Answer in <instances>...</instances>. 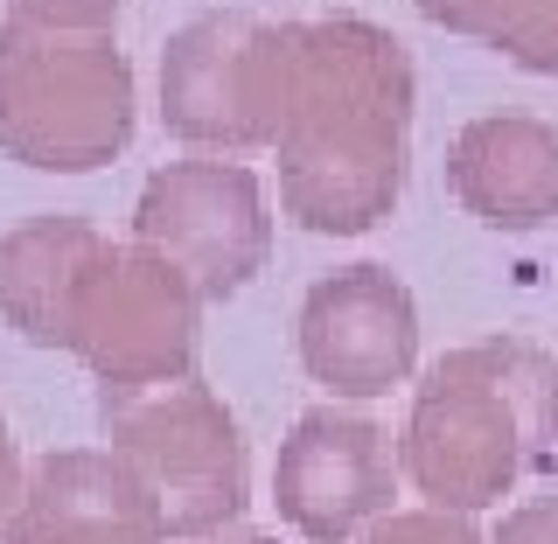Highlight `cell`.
<instances>
[{"label": "cell", "mask_w": 558, "mask_h": 544, "mask_svg": "<svg viewBox=\"0 0 558 544\" xmlns=\"http://www.w3.org/2000/svg\"><path fill=\"white\" fill-rule=\"evenodd\" d=\"M203 293L147 244H105L84 217H28L0 238V314L35 349H70L98 391L196 377Z\"/></svg>", "instance_id": "cell-1"}, {"label": "cell", "mask_w": 558, "mask_h": 544, "mask_svg": "<svg viewBox=\"0 0 558 544\" xmlns=\"http://www.w3.org/2000/svg\"><path fill=\"white\" fill-rule=\"evenodd\" d=\"M412 57L391 28L336 14L301 22V63L279 126V209L314 238H363L405 196Z\"/></svg>", "instance_id": "cell-2"}, {"label": "cell", "mask_w": 558, "mask_h": 544, "mask_svg": "<svg viewBox=\"0 0 558 544\" xmlns=\"http://www.w3.org/2000/svg\"><path fill=\"white\" fill-rule=\"evenodd\" d=\"M558 371L531 342H468L426 371L405 419V475L433 510H488L531 461V440H551Z\"/></svg>", "instance_id": "cell-3"}, {"label": "cell", "mask_w": 558, "mask_h": 544, "mask_svg": "<svg viewBox=\"0 0 558 544\" xmlns=\"http://www.w3.org/2000/svg\"><path fill=\"white\" fill-rule=\"evenodd\" d=\"M133 147V63L105 28H0V154L43 174H92Z\"/></svg>", "instance_id": "cell-4"}, {"label": "cell", "mask_w": 558, "mask_h": 544, "mask_svg": "<svg viewBox=\"0 0 558 544\" xmlns=\"http://www.w3.org/2000/svg\"><path fill=\"white\" fill-rule=\"evenodd\" d=\"M98 419L112 454L161 503L168 537H217L244 517V433L203 377L154 384V391H98Z\"/></svg>", "instance_id": "cell-5"}, {"label": "cell", "mask_w": 558, "mask_h": 544, "mask_svg": "<svg viewBox=\"0 0 558 544\" xmlns=\"http://www.w3.org/2000/svg\"><path fill=\"white\" fill-rule=\"evenodd\" d=\"M301 22H258L244 8L196 14L161 49V126L189 147H272L287 126Z\"/></svg>", "instance_id": "cell-6"}, {"label": "cell", "mask_w": 558, "mask_h": 544, "mask_svg": "<svg viewBox=\"0 0 558 544\" xmlns=\"http://www.w3.org/2000/svg\"><path fill=\"white\" fill-rule=\"evenodd\" d=\"M133 244L182 266L203 301H231L272 258L266 189L244 161H168L140 189Z\"/></svg>", "instance_id": "cell-7"}, {"label": "cell", "mask_w": 558, "mask_h": 544, "mask_svg": "<svg viewBox=\"0 0 558 544\" xmlns=\"http://www.w3.org/2000/svg\"><path fill=\"white\" fill-rule=\"evenodd\" d=\"M391 433L363 412L314 406L293 419L272 461V503L307 544H349L363 523L391 517Z\"/></svg>", "instance_id": "cell-8"}, {"label": "cell", "mask_w": 558, "mask_h": 544, "mask_svg": "<svg viewBox=\"0 0 558 544\" xmlns=\"http://www.w3.org/2000/svg\"><path fill=\"white\" fill-rule=\"evenodd\" d=\"M301 363L336 398H384L418 363V307L384 266H342L301 301Z\"/></svg>", "instance_id": "cell-9"}, {"label": "cell", "mask_w": 558, "mask_h": 544, "mask_svg": "<svg viewBox=\"0 0 558 544\" xmlns=\"http://www.w3.org/2000/svg\"><path fill=\"white\" fill-rule=\"evenodd\" d=\"M161 503L112 447H57L28 468L8 544H161Z\"/></svg>", "instance_id": "cell-10"}, {"label": "cell", "mask_w": 558, "mask_h": 544, "mask_svg": "<svg viewBox=\"0 0 558 544\" xmlns=\"http://www.w3.org/2000/svg\"><path fill=\"white\" fill-rule=\"evenodd\" d=\"M447 189L488 231H537L558 217V133L531 112L468 119L447 147Z\"/></svg>", "instance_id": "cell-11"}, {"label": "cell", "mask_w": 558, "mask_h": 544, "mask_svg": "<svg viewBox=\"0 0 558 544\" xmlns=\"http://www.w3.org/2000/svg\"><path fill=\"white\" fill-rule=\"evenodd\" d=\"M447 35H475L517 70L558 77V0H412Z\"/></svg>", "instance_id": "cell-12"}, {"label": "cell", "mask_w": 558, "mask_h": 544, "mask_svg": "<svg viewBox=\"0 0 558 544\" xmlns=\"http://www.w3.org/2000/svg\"><path fill=\"white\" fill-rule=\"evenodd\" d=\"M363 544H488L461 510H391L384 523H371Z\"/></svg>", "instance_id": "cell-13"}, {"label": "cell", "mask_w": 558, "mask_h": 544, "mask_svg": "<svg viewBox=\"0 0 558 544\" xmlns=\"http://www.w3.org/2000/svg\"><path fill=\"white\" fill-rule=\"evenodd\" d=\"M119 8H126V0H14V14L49 22V28H112Z\"/></svg>", "instance_id": "cell-14"}, {"label": "cell", "mask_w": 558, "mask_h": 544, "mask_svg": "<svg viewBox=\"0 0 558 544\" xmlns=\"http://www.w3.org/2000/svg\"><path fill=\"white\" fill-rule=\"evenodd\" d=\"M488 544H558V496L517 503V510L496 523V537H488Z\"/></svg>", "instance_id": "cell-15"}, {"label": "cell", "mask_w": 558, "mask_h": 544, "mask_svg": "<svg viewBox=\"0 0 558 544\" xmlns=\"http://www.w3.org/2000/svg\"><path fill=\"white\" fill-rule=\"evenodd\" d=\"M22 488H28V468H22V454H14L8 419H0V531H8V517H14V503H22Z\"/></svg>", "instance_id": "cell-16"}, {"label": "cell", "mask_w": 558, "mask_h": 544, "mask_svg": "<svg viewBox=\"0 0 558 544\" xmlns=\"http://www.w3.org/2000/svg\"><path fill=\"white\" fill-rule=\"evenodd\" d=\"M209 544H279V537H258V531H244V537H209Z\"/></svg>", "instance_id": "cell-17"}, {"label": "cell", "mask_w": 558, "mask_h": 544, "mask_svg": "<svg viewBox=\"0 0 558 544\" xmlns=\"http://www.w3.org/2000/svg\"><path fill=\"white\" fill-rule=\"evenodd\" d=\"M545 419H551V440H558V384H551V406H545Z\"/></svg>", "instance_id": "cell-18"}]
</instances>
